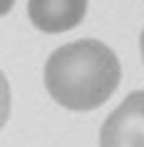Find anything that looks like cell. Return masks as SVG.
<instances>
[{"instance_id": "6da1fadb", "label": "cell", "mask_w": 144, "mask_h": 147, "mask_svg": "<svg viewBox=\"0 0 144 147\" xmlns=\"http://www.w3.org/2000/svg\"><path fill=\"white\" fill-rule=\"evenodd\" d=\"M122 80L119 57L102 40L60 45L45 62V87L57 105L87 112L104 105Z\"/></svg>"}, {"instance_id": "7a4b0ae2", "label": "cell", "mask_w": 144, "mask_h": 147, "mask_svg": "<svg viewBox=\"0 0 144 147\" xmlns=\"http://www.w3.org/2000/svg\"><path fill=\"white\" fill-rule=\"evenodd\" d=\"M99 147H144V90H134L104 120Z\"/></svg>"}, {"instance_id": "3957f363", "label": "cell", "mask_w": 144, "mask_h": 147, "mask_svg": "<svg viewBox=\"0 0 144 147\" xmlns=\"http://www.w3.org/2000/svg\"><path fill=\"white\" fill-rule=\"evenodd\" d=\"M87 0H27V18L42 32H67L84 20Z\"/></svg>"}, {"instance_id": "277c9868", "label": "cell", "mask_w": 144, "mask_h": 147, "mask_svg": "<svg viewBox=\"0 0 144 147\" xmlns=\"http://www.w3.org/2000/svg\"><path fill=\"white\" fill-rule=\"evenodd\" d=\"M8 115H10V85H8V78L0 70V130L8 122Z\"/></svg>"}, {"instance_id": "5b68a950", "label": "cell", "mask_w": 144, "mask_h": 147, "mask_svg": "<svg viewBox=\"0 0 144 147\" xmlns=\"http://www.w3.org/2000/svg\"><path fill=\"white\" fill-rule=\"evenodd\" d=\"M15 5V0H0V15H8Z\"/></svg>"}, {"instance_id": "8992f818", "label": "cell", "mask_w": 144, "mask_h": 147, "mask_svg": "<svg viewBox=\"0 0 144 147\" xmlns=\"http://www.w3.org/2000/svg\"><path fill=\"white\" fill-rule=\"evenodd\" d=\"M139 47H142V60H144V30H142V38H139Z\"/></svg>"}]
</instances>
